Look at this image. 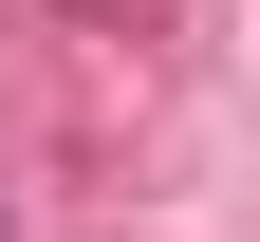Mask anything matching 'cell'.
Masks as SVG:
<instances>
[{
    "instance_id": "6da1fadb",
    "label": "cell",
    "mask_w": 260,
    "mask_h": 242,
    "mask_svg": "<svg viewBox=\"0 0 260 242\" xmlns=\"http://www.w3.org/2000/svg\"><path fill=\"white\" fill-rule=\"evenodd\" d=\"M75 19H112V0H75Z\"/></svg>"
},
{
    "instance_id": "7a4b0ae2",
    "label": "cell",
    "mask_w": 260,
    "mask_h": 242,
    "mask_svg": "<svg viewBox=\"0 0 260 242\" xmlns=\"http://www.w3.org/2000/svg\"><path fill=\"white\" fill-rule=\"evenodd\" d=\"M0 242H19V224H0Z\"/></svg>"
}]
</instances>
